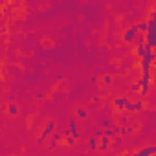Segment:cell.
Masks as SVG:
<instances>
[{
  "mask_svg": "<svg viewBox=\"0 0 156 156\" xmlns=\"http://www.w3.org/2000/svg\"><path fill=\"white\" fill-rule=\"evenodd\" d=\"M114 145H116V147H118V145H121V138H118V136H116V138H114Z\"/></svg>",
  "mask_w": 156,
  "mask_h": 156,
  "instance_id": "obj_17",
  "label": "cell"
},
{
  "mask_svg": "<svg viewBox=\"0 0 156 156\" xmlns=\"http://www.w3.org/2000/svg\"><path fill=\"white\" fill-rule=\"evenodd\" d=\"M53 129H55V123L53 121H48V125H46V129H44V132L41 134V138H39V143H42L46 138H50V136H53L55 132H53Z\"/></svg>",
  "mask_w": 156,
  "mask_h": 156,
  "instance_id": "obj_3",
  "label": "cell"
},
{
  "mask_svg": "<svg viewBox=\"0 0 156 156\" xmlns=\"http://www.w3.org/2000/svg\"><path fill=\"white\" fill-rule=\"evenodd\" d=\"M103 83H105V85L112 83V77H110V75H105V77H103Z\"/></svg>",
  "mask_w": 156,
  "mask_h": 156,
  "instance_id": "obj_15",
  "label": "cell"
},
{
  "mask_svg": "<svg viewBox=\"0 0 156 156\" xmlns=\"http://www.w3.org/2000/svg\"><path fill=\"white\" fill-rule=\"evenodd\" d=\"M8 112H9L11 116H17V114H19V108H17L15 105H9V107H8Z\"/></svg>",
  "mask_w": 156,
  "mask_h": 156,
  "instance_id": "obj_10",
  "label": "cell"
},
{
  "mask_svg": "<svg viewBox=\"0 0 156 156\" xmlns=\"http://www.w3.org/2000/svg\"><path fill=\"white\" fill-rule=\"evenodd\" d=\"M127 105H129V99H127V98H116V99H114V107H116L118 110L127 108Z\"/></svg>",
  "mask_w": 156,
  "mask_h": 156,
  "instance_id": "obj_4",
  "label": "cell"
},
{
  "mask_svg": "<svg viewBox=\"0 0 156 156\" xmlns=\"http://www.w3.org/2000/svg\"><path fill=\"white\" fill-rule=\"evenodd\" d=\"M73 143H75V138L73 136H68L66 138V145H73Z\"/></svg>",
  "mask_w": 156,
  "mask_h": 156,
  "instance_id": "obj_14",
  "label": "cell"
},
{
  "mask_svg": "<svg viewBox=\"0 0 156 156\" xmlns=\"http://www.w3.org/2000/svg\"><path fill=\"white\" fill-rule=\"evenodd\" d=\"M154 66H156V62H154Z\"/></svg>",
  "mask_w": 156,
  "mask_h": 156,
  "instance_id": "obj_21",
  "label": "cell"
},
{
  "mask_svg": "<svg viewBox=\"0 0 156 156\" xmlns=\"http://www.w3.org/2000/svg\"><path fill=\"white\" fill-rule=\"evenodd\" d=\"M154 154H156V145H147L134 152V156H154Z\"/></svg>",
  "mask_w": 156,
  "mask_h": 156,
  "instance_id": "obj_2",
  "label": "cell"
},
{
  "mask_svg": "<svg viewBox=\"0 0 156 156\" xmlns=\"http://www.w3.org/2000/svg\"><path fill=\"white\" fill-rule=\"evenodd\" d=\"M75 116H77V118H87V110H85V108H77V110H75Z\"/></svg>",
  "mask_w": 156,
  "mask_h": 156,
  "instance_id": "obj_11",
  "label": "cell"
},
{
  "mask_svg": "<svg viewBox=\"0 0 156 156\" xmlns=\"http://www.w3.org/2000/svg\"><path fill=\"white\" fill-rule=\"evenodd\" d=\"M119 123H121V125H127V118H125V116H121V119H119Z\"/></svg>",
  "mask_w": 156,
  "mask_h": 156,
  "instance_id": "obj_18",
  "label": "cell"
},
{
  "mask_svg": "<svg viewBox=\"0 0 156 156\" xmlns=\"http://www.w3.org/2000/svg\"><path fill=\"white\" fill-rule=\"evenodd\" d=\"M141 108H143V103H141V101H134V103L129 101V105H127L125 110H129V112H138V110H141Z\"/></svg>",
  "mask_w": 156,
  "mask_h": 156,
  "instance_id": "obj_6",
  "label": "cell"
},
{
  "mask_svg": "<svg viewBox=\"0 0 156 156\" xmlns=\"http://www.w3.org/2000/svg\"><path fill=\"white\" fill-rule=\"evenodd\" d=\"M62 136H64L62 132H55V134L51 136V140H53V141H61V138H62Z\"/></svg>",
  "mask_w": 156,
  "mask_h": 156,
  "instance_id": "obj_12",
  "label": "cell"
},
{
  "mask_svg": "<svg viewBox=\"0 0 156 156\" xmlns=\"http://www.w3.org/2000/svg\"><path fill=\"white\" fill-rule=\"evenodd\" d=\"M88 147H90L92 151L99 149V141H98V138H90V140H88Z\"/></svg>",
  "mask_w": 156,
  "mask_h": 156,
  "instance_id": "obj_9",
  "label": "cell"
},
{
  "mask_svg": "<svg viewBox=\"0 0 156 156\" xmlns=\"http://www.w3.org/2000/svg\"><path fill=\"white\" fill-rule=\"evenodd\" d=\"M108 145H110V138L101 136V140H99V151H107V149H108Z\"/></svg>",
  "mask_w": 156,
  "mask_h": 156,
  "instance_id": "obj_7",
  "label": "cell"
},
{
  "mask_svg": "<svg viewBox=\"0 0 156 156\" xmlns=\"http://www.w3.org/2000/svg\"><path fill=\"white\" fill-rule=\"evenodd\" d=\"M19 156H22V154H19Z\"/></svg>",
  "mask_w": 156,
  "mask_h": 156,
  "instance_id": "obj_20",
  "label": "cell"
},
{
  "mask_svg": "<svg viewBox=\"0 0 156 156\" xmlns=\"http://www.w3.org/2000/svg\"><path fill=\"white\" fill-rule=\"evenodd\" d=\"M138 30H140V33L147 35V30H149V24H147V20H141V22H138Z\"/></svg>",
  "mask_w": 156,
  "mask_h": 156,
  "instance_id": "obj_8",
  "label": "cell"
},
{
  "mask_svg": "<svg viewBox=\"0 0 156 156\" xmlns=\"http://www.w3.org/2000/svg\"><path fill=\"white\" fill-rule=\"evenodd\" d=\"M152 17H156V4H154V8H152V13H151Z\"/></svg>",
  "mask_w": 156,
  "mask_h": 156,
  "instance_id": "obj_19",
  "label": "cell"
},
{
  "mask_svg": "<svg viewBox=\"0 0 156 156\" xmlns=\"http://www.w3.org/2000/svg\"><path fill=\"white\" fill-rule=\"evenodd\" d=\"M129 132H130V129H129V127H121V134H123V136H127Z\"/></svg>",
  "mask_w": 156,
  "mask_h": 156,
  "instance_id": "obj_16",
  "label": "cell"
},
{
  "mask_svg": "<svg viewBox=\"0 0 156 156\" xmlns=\"http://www.w3.org/2000/svg\"><path fill=\"white\" fill-rule=\"evenodd\" d=\"M101 127L103 129H110V119H103L101 121Z\"/></svg>",
  "mask_w": 156,
  "mask_h": 156,
  "instance_id": "obj_13",
  "label": "cell"
},
{
  "mask_svg": "<svg viewBox=\"0 0 156 156\" xmlns=\"http://www.w3.org/2000/svg\"><path fill=\"white\" fill-rule=\"evenodd\" d=\"M138 35H140L138 24H132V26H129V28L125 30V33H123V41H125L127 44H132V42H136Z\"/></svg>",
  "mask_w": 156,
  "mask_h": 156,
  "instance_id": "obj_1",
  "label": "cell"
},
{
  "mask_svg": "<svg viewBox=\"0 0 156 156\" xmlns=\"http://www.w3.org/2000/svg\"><path fill=\"white\" fill-rule=\"evenodd\" d=\"M149 50H151V48H147V44H140V46L136 48V55H138L140 59H145L147 53H149Z\"/></svg>",
  "mask_w": 156,
  "mask_h": 156,
  "instance_id": "obj_5",
  "label": "cell"
}]
</instances>
